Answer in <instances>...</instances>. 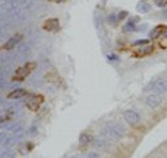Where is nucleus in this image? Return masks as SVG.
I'll return each instance as SVG.
<instances>
[{
	"mask_svg": "<svg viewBox=\"0 0 167 158\" xmlns=\"http://www.w3.org/2000/svg\"><path fill=\"white\" fill-rule=\"evenodd\" d=\"M79 140H80V144L88 145V144H90V143L93 141V136H91L90 134H81Z\"/></svg>",
	"mask_w": 167,
	"mask_h": 158,
	"instance_id": "obj_12",
	"label": "nucleus"
},
{
	"mask_svg": "<svg viewBox=\"0 0 167 158\" xmlns=\"http://www.w3.org/2000/svg\"><path fill=\"white\" fill-rule=\"evenodd\" d=\"M162 104V98L157 94H152L147 98V106L149 108H157Z\"/></svg>",
	"mask_w": 167,
	"mask_h": 158,
	"instance_id": "obj_6",
	"label": "nucleus"
},
{
	"mask_svg": "<svg viewBox=\"0 0 167 158\" xmlns=\"http://www.w3.org/2000/svg\"><path fill=\"white\" fill-rule=\"evenodd\" d=\"M49 1H52V3H63V1H66V0H49Z\"/></svg>",
	"mask_w": 167,
	"mask_h": 158,
	"instance_id": "obj_19",
	"label": "nucleus"
},
{
	"mask_svg": "<svg viewBox=\"0 0 167 158\" xmlns=\"http://www.w3.org/2000/svg\"><path fill=\"white\" fill-rule=\"evenodd\" d=\"M10 117H12V111H5V112L0 113V122L8 121Z\"/></svg>",
	"mask_w": 167,
	"mask_h": 158,
	"instance_id": "obj_14",
	"label": "nucleus"
},
{
	"mask_svg": "<svg viewBox=\"0 0 167 158\" xmlns=\"http://www.w3.org/2000/svg\"><path fill=\"white\" fill-rule=\"evenodd\" d=\"M43 28L48 32H55L59 30V19L57 18H50L46 19L43 25Z\"/></svg>",
	"mask_w": 167,
	"mask_h": 158,
	"instance_id": "obj_4",
	"label": "nucleus"
},
{
	"mask_svg": "<svg viewBox=\"0 0 167 158\" xmlns=\"http://www.w3.org/2000/svg\"><path fill=\"white\" fill-rule=\"evenodd\" d=\"M116 19H117V17H116L115 14H111V16L108 17V22L111 23V25H115V23H116Z\"/></svg>",
	"mask_w": 167,
	"mask_h": 158,
	"instance_id": "obj_17",
	"label": "nucleus"
},
{
	"mask_svg": "<svg viewBox=\"0 0 167 158\" xmlns=\"http://www.w3.org/2000/svg\"><path fill=\"white\" fill-rule=\"evenodd\" d=\"M153 91L157 94H163L167 91V82L165 80H157L153 85Z\"/></svg>",
	"mask_w": 167,
	"mask_h": 158,
	"instance_id": "obj_8",
	"label": "nucleus"
},
{
	"mask_svg": "<svg viewBox=\"0 0 167 158\" xmlns=\"http://www.w3.org/2000/svg\"><path fill=\"white\" fill-rule=\"evenodd\" d=\"M36 67H37L36 62H28V63H26L25 66L19 67L18 70L16 71V73H14V76L12 77V80H13V81H23L32 71L36 70Z\"/></svg>",
	"mask_w": 167,
	"mask_h": 158,
	"instance_id": "obj_1",
	"label": "nucleus"
},
{
	"mask_svg": "<svg viewBox=\"0 0 167 158\" xmlns=\"http://www.w3.org/2000/svg\"><path fill=\"white\" fill-rule=\"evenodd\" d=\"M45 80L48 82H50V84L53 85H57V86H61L62 84H63V81H62V79L58 76L57 73L54 72H49L45 75Z\"/></svg>",
	"mask_w": 167,
	"mask_h": 158,
	"instance_id": "obj_9",
	"label": "nucleus"
},
{
	"mask_svg": "<svg viewBox=\"0 0 167 158\" xmlns=\"http://www.w3.org/2000/svg\"><path fill=\"white\" fill-rule=\"evenodd\" d=\"M22 37H23L22 34H16L14 36H12L9 40H8L7 43L4 44V45L0 48V52H3V50H5V52H8V50H12L14 46L17 45V44L19 43L21 40H22Z\"/></svg>",
	"mask_w": 167,
	"mask_h": 158,
	"instance_id": "obj_3",
	"label": "nucleus"
},
{
	"mask_svg": "<svg viewBox=\"0 0 167 158\" xmlns=\"http://www.w3.org/2000/svg\"><path fill=\"white\" fill-rule=\"evenodd\" d=\"M136 10L140 12V13H148L149 10H150V7H149V4H147L145 1H140L138 5H136Z\"/></svg>",
	"mask_w": 167,
	"mask_h": 158,
	"instance_id": "obj_13",
	"label": "nucleus"
},
{
	"mask_svg": "<svg viewBox=\"0 0 167 158\" xmlns=\"http://www.w3.org/2000/svg\"><path fill=\"white\" fill-rule=\"evenodd\" d=\"M143 1H144V0H143Z\"/></svg>",
	"mask_w": 167,
	"mask_h": 158,
	"instance_id": "obj_22",
	"label": "nucleus"
},
{
	"mask_svg": "<svg viewBox=\"0 0 167 158\" xmlns=\"http://www.w3.org/2000/svg\"><path fill=\"white\" fill-rule=\"evenodd\" d=\"M162 14H163V17H166V18H167V9H166V10H163V12H162Z\"/></svg>",
	"mask_w": 167,
	"mask_h": 158,
	"instance_id": "obj_20",
	"label": "nucleus"
},
{
	"mask_svg": "<svg viewBox=\"0 0 167 158\" xmlns=\"http://www.w3.org/2000/svg\"><path fill=\"white\" fill-rule=\"evenodd\" d=\"M27 95H28V93L25 89H16V90L10 91V93L7 95V98L8 99H19V98L27 97Z\"/></svg>",
	"mask_w": 167,
	"mask_h": 158,
	"instance_id": "obj_10",
	"label": "nucleus"
},
{
	"mask_svg": "<svg viewBox=\"0 0 167 158\" xmlns=\"http://www.w3.org/2000/svg\"><path fill=\"white\" fill-rule=\"evenodd\" d=\"M165 30H166L165 26H157V27L153 28V31L149 34V36H150L152 39H157V37H159L161 35H163Z\"/></svg>",
	"mask_w": 167,
	"mask_h": 158,
	"instance_id": "obj_11",
	"label": "nucleus"
},
{
	"mask_svg": "<svg viewBox=\"0 0 167 158\" xmlns=\"http://www.w3.org/2000/svg\"><path fill=\"white\" fill-rule=\"evenodd\" d=\"M156 5L157 7H166L167 0H156Z\"/></svg>",
	"mask_w": 167,
	"mask_h": 158,
	"instance_id": "obj_16",
	"label": "nucleus"
},
{
	"mask_svg": "<svg viewBox=\"0 0 167 158\" xmlns=\"http://www.w3.org/2000/svg\"><path fill=\"white\" fill-rule=\"evenodd\" d=\"M149 43L148 40H138V41H135V43H134V45H147V44Z\"/></svg>",
	"mask_w": 167,
	"mask_h": 158,
	"instance_id": "obj_18",
	"label": "nucleus"
},
{
	"mask_svg": "<svg viewBox=\"0 0 167 158\" xmlns=\"http://www.w3.org/2000/svg\"><path fill=\"white\" fill-rule=\"evenodd\" d=\"M163 36H165V37H167V28L165 30V32H163Z\"/></svg>",
	"mask_w": 167,
	"mask_h": 158,
	"instance_id": "obj_21",
	"label": "nucleus"
},
{
	"mask_svg": "<svg viewBox=\"0 0 167 158\" xmlns=\"http://www.w3.org/2000/svg\"><path fill=\"white\" fill-rule=\"evenodd\" d=\"M104 134H107V136H113V138H118V136H124L125 130L121 126H113V127H107L104 130Z\"/></svg>",
	"mask_w": 167,
	"mask_h": 158,
	"instance_id": "obj_5",
	"label": "nucleus"
},
{
	"mask_svg": "<svg viewBox=\"0 0 167 158\" xmlns=\"http://www.w3.org/2000/svg\"><path fill=\"white\" fill-rule=\"evenodd\" d=\"M126 17H127V12H126V10H122V12H120V14L117 16V19L121 21V19L126 18Z\"/></svg>",
	"mask_w": 167,
	"mask_h": 158,
	"instance_id": "obj_15",
	"label": "nucleus"
},
{
	"mask_svg": "<svg viewBox=\"0 0 167 158\" xmlns=\"http://www.w3.org/2000/svg\"><path fill=\"white\" fill-rule=\"evenodd\" d=\"M124 117L130 125H136L139 122V120H140L139 115L135 111H126L124 113Z\"/></svg>",
	"mask_w": 167,
	"mask_h": 158,
	"instance_id": "obj_7",
	"label": "nucleus"
},
{
	"mask_svg": "<svg viewBox=\"0 0 167 158\" xmlns=\"http://www.w3.org/2000/svg\"><path fill=\"white\" fill-rule=\"evenodd\" d=\"M44 103V97L41 94H32L28 95V99L26 102V107L32 112H37L40 109L41 104Z\"/></svg>",
	"mask_w": 167,
	"mask_h": 158,
	"instance_id": "obj_2",
	"label": "nucleus"
}]
</instances>
